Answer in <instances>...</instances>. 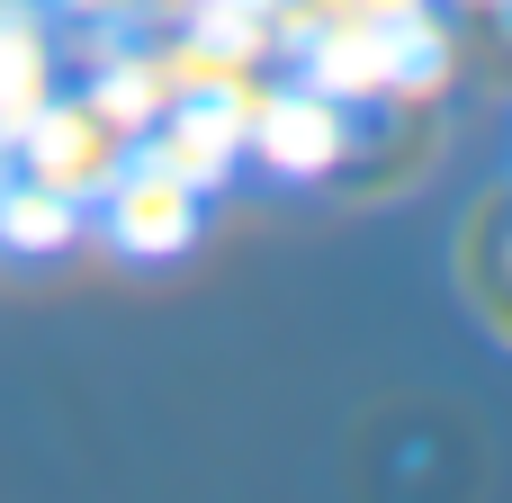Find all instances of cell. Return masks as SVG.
Here are the masks:
<instances>
[{
	"instance_id": "cell-1",
	"label": "cell",
	"mask_w": 512,
	"mask_h": 503,
	"mask_svg": "<svg viewBox=\"0 0 512 503\" xmlns=\"http://www.w3.org/2000/svg\"><path fill=\"white\" fill-rule=\"evenodd\" d=\"M459 270H468V297L495 315V333L512 342V189H495L486 207H477V225H468V252H459Z\"/></svg>"
}]
</instances>
